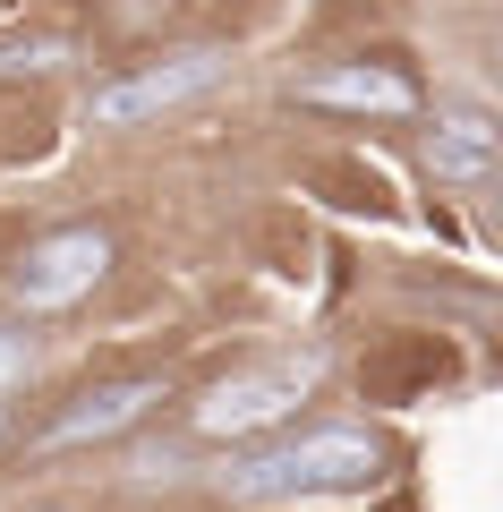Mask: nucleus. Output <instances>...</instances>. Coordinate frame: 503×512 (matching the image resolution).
<instances>
[{"mask_svg": "<svg viewBox=\"0 0 503 512\" xmlns=\"http://www.w3.org/2000/svg\"><path fill=\"white\" fill-rule=\"evenodd\" d=\"M376 470H384V444L367 427H307V436H282V444L239 461L231 495H248V504H307V495L376 487Z\"/></svg>", "mask_w": 503, "mask_h": 512, "instance_id": "obj_1", "label": "nucleus"}, {"mask_svg": "<svg viewBox=\"0 0 503 512\" xmlns=\"http://www.w3.org/2000/svg\"><path fill=\"white\" fill-rule=\"evenodd\" d=\"M103 274H111V231L103 222H69V231H43L9 256V299L26 316H60L103 291Z\"/></svg>", "mask_w": 503, "mask_h": 512, "instance_id": "obj_2", "label": "nucleus"}, {"mask_svg": "<svg viewBox=\"0 0 503 512\" xmlns=\"http://www.w3.org/2000/svg\"><path fill=\"white\" fill-rule=\"evenodd\" d=\"M316 376H324V359H273V367H248V376H222L188 410V427L197 436H265V427H282L316 393Z\"/></svg>", "mask_w": 503, "mask_h": 512, "instance_id": "obj_3", "label": "nucleus"}, {"mask_svg": "<svg viewBox=\"0 0 503 512\" xmlns=\"http://www.w3.org/2000/svg\"><path fill=\"white\" fill-rule=\"evenodd\" d=\"M222 69H231V60H222L214 43H197V52H171V60H154V69H137V77H120V86H103L86 111H94V128H137V120H154V111H171V103H188V94H205Z\"/></svg>", "mask_w": 503, "mask_h": 512, "instance_id": "obj_4", "label": "nucleus"}, {"mask_svg": "<svg viewBox=\"0 0 503 512\" xmlns=\"http://www.w3.org/2000/svg\"><path fill=\"white\" fill-rule=\"evenodd\" d=\"M154 402H162V384H154V376L94 384V393H77V402L60 410L52 427H43V453H69V444H103V436H120V427H137Z\"/></svg>", "mask_w": 503, "mask_h": 512, "instance_id": "obj_5", "label": "nucleus"}, {"mask_svg": "<svg viewBox=\"0 0 503 512\" xmlns=\"http://www.w3.org/2000/svg\"><path fill=\"white\" fill-rule=\"evenodd\" d=\"M495 146H503V128L486 111H444L427 128V171L452 188H478V180H495Z\"/></svg>", "mask_w": 503, "mask_h": 512, "instance_id": "obj_6", "label": "nucleus"}, {"mask_svg": "<svg viewBox=\"0 0 503 512\" xmlns=\"http://www.w3.org/2000/svg\"><path fill=\"white\" fill-rule=\"evenodd\" d=\"M299 103H324V111H418V86L393 69H316L299 77Z\"/></svg>", "mask_w": 503, "mask_h": 512, "instance_id": "obj_7", "label": "nucleus"}, {"mask_svg": "<svg viewBox=\"0 0 503 512\" xmlns=\"http://www.w3.org/2000/svg\"><path fill=\"white\" fill-rule=\"evenodd\" d=\"M26 376H35V333L0 325V402H9V393H18Z\"/></svg>", "mask_w": 503, "mask_h": 512, "instance_id": "obj_8", "label": "nucleus"}, {"mask_svg": "<svg viewBox=\"0 0 503 512\" xmlns=\"http://www.w3.org/2000/svg\"><path fill=\"white\" fill-rule=\"evenodd\" d=\"M0 69H52V43H0Z\"/></svg>", "mask_w": 503, "mask_h": 512, "instance_id": "obj_9", "label": "nucleus"}, {"mask_svg": "<svg viewBox=\"0 0 503 512\" xmlns=\"http://www.w3.org/2000/svg\"><path fill=\"white\" fill-rule=\"evenodd\" d=\"M0 444H9V410H0Z\"/></svg>", "mask_w": 503, "mask_h": 512, "instance_id": "obj_10", "label": "nucleus"}]
</instances>
